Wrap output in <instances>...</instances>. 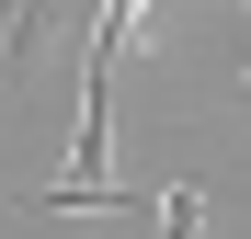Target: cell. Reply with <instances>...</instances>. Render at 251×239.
<instances>
[{"label":"cell","mask_w":251,"mask_h":239,"mask_svg":"<svg viewBox=\"0 0 251 239\" xmlns=\"http://www.w3.org/2000/svg\"><path fill=\"white\" fill-rule=\"evenodd\" d=\"M149 228L160 239H205V182H160L149 194Z\"/></svg>","instance_id":"obj_1"},{"label":"cell","mask_w":251,"mask_h":239,"mask_svg":"<svg viewBox=\"0 0 251 239\" xmlns=\"http://www.w3.org/2000/svg\"><path fill=\"white\" fill-rule=\"evenodd\" d=\"M34 23H46V0H0V91L23 80V57H34Z\"/></svg>","instance_id":"obj_2"}]
</instances>
